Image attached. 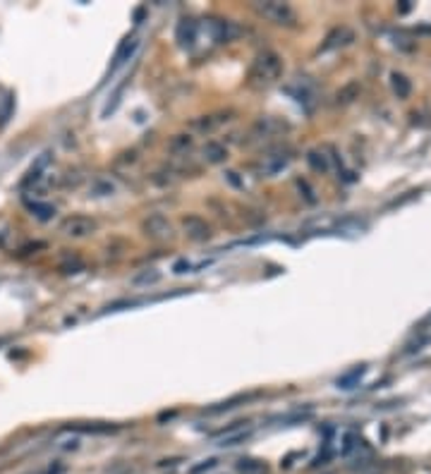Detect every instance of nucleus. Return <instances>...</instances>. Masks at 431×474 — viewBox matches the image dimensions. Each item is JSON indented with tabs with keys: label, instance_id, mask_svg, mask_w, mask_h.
I'll return each instance as SVG.
<instances>
[{
	"label": "nucleus",
	"instance_id": "5",
	"mask_svg": "<svg viewBox=\"0 0 431 474\" xmlns=\"http://www.w3.org/2000/svg\"><path fill=\"white\" fill-rule=\"evenodd\" d=\"M290 161H293V156H290V151H271V154H266L264 158L259 161V173L266 175V178H273V175L283 173L285 168L290 166Z\"/></svg>",
	"mask_w": 431,
	"mask_h": 474
},
{
	"label": "nucleus",
	"instance_id": "11",
	"mask_svg": "<svg viewBox=\"0 0 431 474\" xmlns=\"http://www.w3.org/2000/svg\"><path fill=\"white\" fill-rule=\"evenodd\" d=\"M197 32H199V27H197V22L192 20H183L178 25V41L180 46H185V48H192L197 41Z\"/></svg>",
	"mask_w": 431,
	"mask_h": 474
},
{
	"label": "nucleus",
	"instance_id": "8",
	"mask_svg": "<svg viewBox=\"0 0 431 474\" xmlns=\"http://www.w3.org/2000/svg\"><path fill=\"white\" fill-rule=\"evenodd\" d=\"M137 48H139V39H137V37H127V39L118 46V51H115L113 62H110V70H108V72H110V74L118 72V70H120L122 65H125L127 60H132V58H135Z\"/></svg>",
	"mask_w": 431,
	"mask_h": 474
},
{
	"label": "nucleus",
	"instance_id": "19",
	"mask_svg": "<svg viewBox=\"0 0 431 474\" xmlns=\"http://www.w3.org/2000/svg\"><path fill=\"white\" fill-rule=\"evenodd\" d=\"M192 146V137L190 134H175L171 142V151H175V154H180V151H187Z\"/></svg>",
	"mask_w": 431,
	"mask_h": 474
},
{
	"label": "nucleus",
	"instance_id": "9",
	"mask_svg": "<svg viewBox=\"0 0 431 474\" xmlns=\"http://www.w3.org/2000/svg\"><path fill=\"white\" fill-rule=\"evenodd\" d=\"M183 228L185 232H187V237L194 239V242H204V239L211 237V225L204 218H199V216H187V218L183 220Z\"/></svg>",
	"mask_w": 431,
	"mask_h": 474
},
{
	"label": "nucleus",
	"instance_id": "4",
	"mask_svg": "<svg viewBox=\"0 0 431 474\" xmlns=\"http://www.w3.org/2000/svg\"><path fill=\"white\" fill-rule=\"evenodd\" d=\"M285 130H288V125H285L283 120L259 118L252 127H249V142H264V139L278 137V134H283Z\"/></svg>",
	"mask_w": 431,
	"mask_h": 474
},
{
	"label": "nucleus",
	"instance_id": "10",
	"mask_svg": "<svg viewBox=\"0 0 431 474\" xmlns=\"http://www.w3.org/2000/svg\"><path fill=\"white\" fill-rule=\"evenodd\" d=\"M201 158L206 163H211V166H218V163H223L228 158V146L220 142H206L201 149Z\"/></svg>",
	"mask_w": 431,
	"mask_h": 474
},
{
	"label": "nucleus",
	"instance_id": "15",
	"mask_svg": "<svg viewBox=\"0 0 431 474\" xmlns=\"http://www.w3.org/2000/svg\"><path fill=\"white\" fill-rule=\"evenodd\" d=\"M307 163L319 173L329 171V156H326L324 151H310V154H307Z\"/></svg>",
	"mask_w": 431,
	"mask_h": 474
},
{
	"label": "nucleus",
	"instance_id": "2",
	"mask_svg": "<svg viewBox=\"0 0 431 474\" xmlns=\"http://www.w3.org/2000/svg\"><path fill=\"white\" fill-rule=\"evenodd\" d=\"M254 10L264 20L273 22L278 27H295L297 15L288 3H278V0H264V3H254Z\"/></svg>",
	"mask_w": 431,
	"mask_h": 474
},
{
	"label": "nucleus",
	"instance_id": "1",
	"mask_svg": "<svg viewBox=\"0 0 431 474\" xmlns=\"http://www.w3.org/2000/svg\"><path fill=\"white\" fill-rule=\"evenodd\" d=\"M283 74V60L278 53L261 51L249 67V84L252 86H269Z\"/></svg>",
	"mask_w": 431,
	"mask_h": 474
},
{
	"label": "nucleus",
	"instance_id": "18",
	"mask_svg": "<svg viewBox=\"0 0 431 474\" xmlns=\"http://www.w3.org/2000/svg\"><path fill=\"white\" fill-rule=\"evenodd\" d=\"M159 278H161V273L156 271V268H147L144 273H137V276L132 278V283L135 285H149V283H156Z\"/></svg>",
	"mask_w": 431,
	"mask_h": 474
},
{
	"label": "nucleus",
	"instance_id": "23",
	"mask_svg": "<svg viewBox=\"0 0 431 474\" xmlns=\"http://www.w3.org/2000/svg\"><path fill=\"white\" fill-rule=\"evenodd\" d=\"M185 268H187V271H190L192 263L183 259V261H178V263H175V268H173V271H175V273H185Z\"/></svg>",
	"mask_w": 431,
	"mask_h": 474
},
{
	"label": "nucleus",
	"instance_id": "20",
	"mask_svg": "<svg viewBox=\"0 0 431 474\" xmlns=\"http://www.w3.org/2000/svg\"><path fill=\"white\" fill-rule=\"evenodd\" d=\"M13 108H15L13 96H5V98H3V103H0V127H3L5 122L10 120V115H13Z\"/></svg>",
	"mask_w": 431,
	"mask_h": 474
},
{
	"label": "nucleus",
	"instance_id": "3",
	"mask_svg": "<svg viewBox=\"0 0 431 474\" xmlns=\"http://www.w3.org/2000/svg\"><path fill=\"white\" fill-rule=\"evenodd\" d=\"M94 230H96V220L89 218V216H67L60 223V232L72 239H84L94 235Z\"/></svg>",
	"mask_w": 431,
	"mask_h": 474
},
{
	"label": "nucleus",
	"instance_id": "21",
	"mask_svg": "<svg viewBox=\"0 0 431 474\" xmlns=\"http://www.w3.org/2000/svg\"><path fill=\"white\" fill-rule=\"evenodd\" d=\"M94 195H96V197L113 195V185H110V183H98V185L94 187Z\"/></svg>",
	"mask_w": 431,
	"mask_h": 474
},
{
	"label": "nucleus",
	"instance_id": "13",
	"mask_svg": "<svg viewBox=\"0 0 431 474\" xmlns=\"http://www.w3.org/2000/svg\"><path fill=\"white\" fill-rule=\"evenodd\" d=\"M364 371H366L364 367H357V369H352V371L343 374V376H340V378H338V381H336V386H338V388H345V390H347V388H354V386L359 383V378L364 376Z\"/></svg>",
	"mask_w": 431,
	"mask_h": 474
},
{
	"label": "nucleus",
	"instance_id": "17",
	"mask_svg": "<svg viewBox=\"0 0 431 474\" xmlns=\"http://www.w3.org/2000/svg\"><path fill=\"white\" fill-rule=\"evenodd\" d=\"M391 79H393V91L398 93L400 98H405L407 93H410V79H407L405 74H398V72H393Z\"/></svg>",
	"mask_w": 431,
	"mask_h": 474
},
{
	"label": "nucleus",
	"instance_id": "16",
	"mask_svg": "<svg viewBox=\"0 0 431 474\" xmlns=\"http://www.w3.org/2000/svg\"><path fill=\"white\" fill-rule=\"evenodd\" d=\"M249 434H252V431H244V429H240V431H237V434H232V429H228V431H225V434H223V438H220V443H218V446H223V448H225V446H237V443L247 441Z\"/></svg>",
	"mask_w": 431,
	"mask_h": 474
},
{
	"label": "nucleus",
	"instance_id": "14",
	"mask_svg": "<svg viewBox=\"0 0 431 474\" xmlns=\"http://www.w3.org/2000/svg\"><path fill=\"white\" fill-rule=\"evenodd\" d=\"M29 211H32L34 216H37L39 220H51L55 216V206H51V204H41V202H27Z\"/></svg>",
	"mask_w": 431,
	"mask_h": 474
},
{
	"label": "nucleus",
	"instance_id": "22",
	"mask_svg": "<svg viewBox=\"0 0 431 474\" xmlns=\"http://www.w3.org/2000/svg\"><path fill=\"white\" fill-rule=\"evenodd\" d=\"M211 467H216V460H206V462H204V465L194 467V470H192V474H199V472H204V470H211Z\"/></svg>",
	"mask_w": 431,
	"mask_h": 474
},
{
	"label": "nucleus",
	"instance_id": "12",
	"mask_svg": "<svg viewBox=\"0 0 431 474\" xmlns=\"http://www.w3.org/2000/svg\"><path fill=\"white\" fill-rule=\"evenodd\" d=\"M237 474H269V465L256 458H242L237 460Z\"/></svg>",
	"mask_w": 431,
	"mask_h": 474
},
{
	"label": "nucleus",
	"instance_id": "6",
	"mask_svg": "<svg viewBox=\"0 0 431 474\" xmlns=\"http://www.w3.org/2000/svg\"><path fill=\"white\" fill-rule=\"evenodd\" d=\"M144 232H147V237H151V239H171L173 237V225H171V220L166 218V216H161V213H154V216H149L147 220H144Z\"/></svg>",
	"mask_w": 431,
	"mask_h": 474
},
{
	"label": "nucleus",
	"instance_id": "7",
	"mask_svg": "<svg viewBox=\"0 0 431 474\" xmlns=\"http://www.w3.org/2000/svg\"><path fill=\"white\" fill-rule=\"evenodd\" d=\"M230 118H232V110H218V113L194 118V120H192V127H194L197 132H201V134H208V132H216L218 127H223Z\"/></svg>",
	"mask_w": 431,
	"mask_h": 474
}]
</instances>
